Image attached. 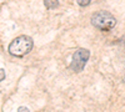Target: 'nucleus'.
Instances as JSON below:
<instances>
[{"instance_id": "obj_1", "label": "nucleus", "mask_w": 125, "mask_h": 112, "mask_svg": "<svg viewBox=\"0 0 125 112\" xmlns=\"http://www.w3.org/2000/svg\"><path fill=\"white\" fill-rule=\"evenodd\" d=\"M33 39L30 36H25V35H21L16 37L15 40H13L9 45V52L10 55L13 56H16V57H23L25 56L26 54H29L33 49Z\"/></svg>"}, {"instance_id": "obj_2", "label": "nucleus", "mask_w": 125, "mask_h": 112, "mask_svg": "<svg viewBox=\"0 0 125 112\" xmlns=\"http://www.w3.org/2000/svg\"><path fill=\"white\" fill-rule=\"evenodd\" d=\"M91 24L100 30H110L115 26L116 19L108 11H98L91 16Z\"/></svg>"}, {"instance_id": "obj_3", "label": "nucleus", "mask_w": 125, "mask_h": 112, "mask_svg": "<svg viewBox=\"0 0 125 112\" xmlns=\"http://www.w3.org/2000/svg\"><path fill=\"white\" fill-rule=\"evenodd\" d=\"M90 52L89 50L86 49H79L75 51V54L73 55V60H71V64H70V69L75 72H79L84 69V66L86 65L88 60H89Z\"/></svg>"}, {"instance_id": "obj_4", "label": "nucleus", "mask_w": 125, "mask_h": 112, "mask_svg": "<svg viewBox=\"0 0 125 112\" xmlns=\"http://www.w3.org/2000/svg\"><path fill=\"white\" fill-rule=\"evenodd\" d=\"M44 5L46 9H55L59 5V0H44Z\"/></svg>"}, {"instance_id": "obj_5", "label": "nucleus", "mask_w": 125, "mask_h": 112, "mask_svg": "<svg viewBox=\"0 0 125 112\" xmlns=\"http://www.w3.org/2000/svg\"><path fill=\"white\" fill-rule=\"evenodd\" d=\"M90 1H91V0H78L79 5H81V6H86V5H89Z\"/></svg>"}, {"instance_id": "obj_6", "label": "nucleus", "mask_w": 125, "mask_h": 112, "mask_svg": "<svg viewBox=\"0 0 125 112\" xmlns=\"http://www.w3.org/2000/svg\"><path fill=\"white\" fill-rule=\"evenodd\" d=\"M5 78V71L3 69H0V81H3Z\"/></svg>"}, {"instance_id": "obj_7", "label": "nucleus", "mask_w": 125, "mask_h": 112, "mask_svg": "<svg viewBox=\"0 0 125 112\" xmlns=\"http://www.w3.org/2000/svg\"><path fill=\"white\" fill-rule=\"evenodd\" d=\"M18 112H29V110H28L26 107L21 106V107H19V108H18Z\"/></svg>"}, {"instance_id": "obj_8", "label": "nucleus", "mask_w": 125, "mask_h": 112, "mask_svg": "<svg viewBox=\"0 0 125 112\" xmlns=\"http://www.w3.org/2000/svg\"><path fill=\"white\" fill-rule=\"evenodd\" d=\"M121 43L125 45V36H123V39H121Z\"/></svg>"}]
</instances>
